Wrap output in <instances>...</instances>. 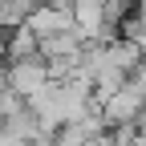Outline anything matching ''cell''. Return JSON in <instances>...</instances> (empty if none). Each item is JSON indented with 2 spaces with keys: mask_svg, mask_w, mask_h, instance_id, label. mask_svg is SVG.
Instances as JSON below:
<instances>
[{
  "mask_svg": "<svg viewBox=\"0 0 146 146\" xmlns=\"http://www.w3.org/2000/svg\"><path fill=\"white\" fill-rule=\"evenodd\" d=\"M4 57H8V61H25V57H36V36H33L25 25L8 29V36H4Z\"/></svg>",
  "mask_w": 146,
  "mask_h": 146,
  "instance_id": "obj_4",
  "label": "cell"
},
{
  "mask_svg": "<svg viewBox=\"0 0 146 146\" xmlns=\"http://www.w3.org/2000/svg\"><path fill=\"white\" fill-rule=\"evenodd\" d=\"M8 89L12 98H21V102H29L33 94H41V89L49 85V69H45V61L41 57H25V61H8V69H4V81H0Z\"/></svg>",
  "mask_w": 146,
  "mask_h": 146,
  "instance_id": "obj_2",
  "label": "cell"
},
{
  "mask_svg": "<svg viewBox=\"0 0 146 146\" xmlns=\"http://www.w3.org/2000/svg\"><path fill=\"white\" fill-rule=\"evenodd\" d=\"M81 146H114V142H110V134H98V138H85Z\"/></svg>",
  "mask_w": 146,
  "mask_h": 146,
  "instance_id": "obj_7",
  "label": "cell"
},
{
  "mask_svg": "<svg viewBox=\"0 0 146 146\" xmlns=\"http://www.w3.org/2000/svg\"><path fill=\"white\" fill-rule=\"evenodd\" d=\"M49 4H69V0H49Z\"/></svg>",
  "mask_w": 146,
  "mask_h": 146,
  "instance_id": "obj_9",
  "label": "cell"
},
{
  "mask_svg": "<svg viewBox=\"0 0 146 146\" xmlns=\"http://www.w3.org/2000/svg\"><path fill=\"white\" fill-rule=\"evenodd\" d=\"M0 65H4V33H0Z\"/></svg>",
  "mask_w": 146,
  "mask_h": 146,
  "instance_id": "obj_8",
  "label": "cell"
},
{
  "mask_svg": "<svg viewBox=\"0 0 146 146\" xmlns=\"http://www.w3.org/2000/svg\"><path fill=\"white\" fill-rule=\"evenodd\" d=\"M25 12H29L25 0H4V4H0V33H4V29H16V25H25Z\"/></svg>",
  "mask_w": 146,
  "mask_h": 146,
  "instance_id": "obj_5",
  "label": "cell"
},
{
  "mask_svg": "<svg viewBox=\"0 0 146 146\" xmlns=\"http://www.w3.org/2000/svg\"><path fill=\"white\" fill-rule=\"evenodd\" d=\"M25 29L36 36V41H45V36H57V33H69V4H49V0H41V4H33L25 12Z\"/></svg>",
  "mask_w": 146,
  "mask_h": 146,
  "instance_id": "obj_3",
  "label": "cell"
},
{
  "mask_svg": "<svg viewBox=\"0 0 146 146\" xmlns=\"http://www.w3.org/2000/svg\"><path fill=\"white\" fill-rule=\"evenodd\" d=\"M130 126H134V130H138V134H142V138H146V106H142V110H138V118H134V122H130Z\"/></svg>",
  "mask_w": 146,
  "mask_h": 146,
  "instance_id": "obj_6",
  "label": "cell"
},
{
  "mask_svg": "<svg viewBox=\"0 0 146 146\" xmlns=\"http://www.w3.org/2000/svg\"><path fill=\"white\" fill-rule=\"evenodd\" d=\"M146 106V89L134 81V77H126L114 94H110L102 106H98V114H102V122L106 126H130L134 118H138V110Z\"/></svg>",
  "mask_w": 146,
  "mask_h": 146,
  "instance_id": "obj_1",
  "label": "cell"
}]
</instances>
